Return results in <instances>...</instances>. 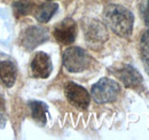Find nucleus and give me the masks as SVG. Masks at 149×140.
Wrapping results in <instances>:
<instances>
[{
    "instance_id": "1",
    "label": "nucleus",
    "mask_w": 149,
    "mask_h": 140,
    "mask_svg": "<svg viewBox=\"0 0 149 140\" xmlns=\"http://www.w3.org/2000/svg\"><path fill=\"white\" fill-rule=\"evenodd\" d=\"M107 25L116 35L130 37L133 30L134 16L130 10L120 5H109L103 10Z\"/></svg>"
},
{
    "instance_id": "2",
    "label": "nucleus",
    "mask_w": 149,
    "mask_h": 140,
    "mask_svg": "<svg viewBox=\"0 0 149 140\" xmlns=\"http://www.w3.org/2000/svg\"><path fill=\"white\" fill-rule=\"evenodd\" d=\"M120 93V86L116 80H112L109 78H102L97 83H95L91 94L92 98L96 104H109L117 100L118 95Z\"/></svg>"
},
{
    "instance_id": "3",
    "label": "nucleus",
    "mask_w": 149,
    "mask_h": 140,
    "mask_svg": "<svg viewBox=\"0 0 149 140\" xmlns=\"http://www.w3.org/2000/svg\"><path fill=\"white\" fill-rule=\"evenodd\" d=\"M91 56L80 47H69L63 53V64L70 72H81L91 64Z\"/></svg>"
},
{
    "instance_id": "4",
    "label": "nucleus",
    "mask_w": 149,
    "mask_h": 140,
    "mask_svg": "<svg viewBox=\"0 0 149 140\" xmlns=\"http://www.w3.org/2000/svg\"><path fill=\"white\" fill-rule=\"evenodd\" d=\"M64 93L68 99V101L79 109H86L90 105L91 97L88 92L78 84L69 82L64 86Z\"/></svg>"
},
{
    "instance_id": "5",
    "label": "nucleus",
    "mask_w": 149,
    "mask_h": 140,
    "mask_svg": "<svg viewBox=\"0 0 149 140\" xmlns=\"http://www.w3.org/2000/svg\"><path fill=\"white\" fill-rule=\"evenodd\" d=\"M49 38L48 31L41 27H30L23 31L21 37V43L24 48L32 51L40 44L47 41Z\"/></svg>"
},
{
    "instance_id": "6",
    "label": "nucleus",
    "mask_w": 149,
    "mask_h": 140,
    "mask_svg": "<svg viewBox=\"0 0 149 140\" xmlns=\"http://www.w3.org/2000/svg\"><path fill=\"white\" fill-rule=\"evenodd\" d=\"M54 37L55 39L63 44L69 45L72 44L77 36V25L72 18H65L61 23H58L54 29Z\"/></svg>"
},
{
    "instance_id": "7",
    "label": "nucleus",
    "mask_w": 149,
    "mask_h": 140,
    "mask_svg": "<svg viewBox=\"0 0 149 140\" xmlns=\"http://www.w3.org/2000/svg\"><path fill=\"white\" fill-rule=\"evenodd\" d=\"M85 38L90 45H100L108 39V32L106 27L95 20H90L84 27Z\"/></svg>"
},
{
    "instance_id": "8",
    "label": "nucleus",
    "mask_w": 149,
    "mask_h": 140,
    "mask_svg": "<svg viewBox=\"0 0 149 140\" xmlns=\"http://www.w3.org/2000/svg\"><path fill=\"white\" fill-rule=\"evenodd\" d=\"M53 70L52 61L48 54L38 52L31 61V72L36 78H47Z\"/></svg>"
},
{
    "instance_id": "9",
    "label": "nucleus",
    "mask_w": 149,
    "mask_h": 140,
    "mask_svg": "<svg viewBox=\"0 0 149 140\" xmlns=\"http://www.w3.org/2000/svg\"><path fill=\"white\" fill-rule=\"evenodd\" d=\"M116 77L124 83L126 88H138L142 84V76L136 69H134L130 64H124L120 68L113 71Z\"/></svg>"
},
{
    "instance_id": "10",
    "label": "nucleus",
    "mask_w": 149,
    "mask_h": 140,
    "mask_svg": "<svg viewBox=\"0 0 149 140\" xmlns=\"http://www.w3.org/2000/svg\"><path fill=\"white\" fill-rule=\"evenodd\" d=\"M0 79L6 88H12L16 80V67L10 61H0Z\"/></svg>"
},
{
    "instance_id": "11",
    "label": "nucleus",
    "mask_w": 149,
    "mask_h": 140,
    "mask_svg": "<svg viewBox=\"0 0 149 140\" xmlns=\"http://www.w3.org/2000/svg\"><path fill=\"white\" fill-rule=\"evenodd\" d=\"M57 7H58L57 4H54V2L42 4L39 7H37V9L35 12V18L41 23H46L53 18V15L57 10Z\"/></svg>"
},
{
    "instance_id": "12",
    "label": "nucleus",
    "mask_w": 149,
    "mask_h": 140,
    "mask_svg": "<svg viewBox=\"0 0 149 140\" xmlns=\"http://www.w3.org/2000/svg\"><path fill=\"white\" fill-rule=\"evenodd\" d=\"M29 107L32 114V117L39 124L45 125L47 121V114H48V107L41 101H29Z\"/></svg>"
},
{
    "instance_id": "13",
    "label": "nucleus",
    "mask_w": 149,
    "mask_h": 140,
    "mask_svg": "<svg viewBox=\"0 0 149 140\" xmlns=\"http://www.w3.org/2000/svg\"><path fill=\"white\" fill-rule=\"evenodd\" d=\"M140 53L146 71L149 75V30L145 31L140 41Z\"/></svg>"
},
{
    "instance_id": "14",
    "label": "nucleus",
    "mask_w": 149,
    "mask_h": 140,
    "mask_svg": "<svg viewBox=\"0 0 149 140\" xmlns=\"http://www.w3.org/2000/svg\"><path fill=\"white\" fill-rule=\"evenodd\" d=\"M13 9L15 12V14L17 16H23L26 15L28 13H30L31 10V5L28 2H23V1H17L13 4Z\"/></svg>"
},
{
    "instance_id": "15",
    "label": "nucleus",
    "mask_w": 149,
    "mask_h": 140,
    "mask_svg": "<svg viewBox=\"0 0 149 140\" xmlns=\"http://www.w3.org/2000/svg\"><path fill=\"white\" fill-rule=\"evenodd\" d=\"M141 13H142V18L145 20V23L149 27V0L147 5L141 8Z\"/></svg>"
},
{
    "instance_id": "16",
    "label": "nucleus",
    "mask_w": 149,
    "mask_h": 140,
    "mask_svg": "<svg viewBox=\"0 0 149 140\" xmlns=\"http://www.w3.org/2000/svg\"><path fill=\"white\" fill-rule=\"evenodd\" d=\"M5 125H6V118L3 114L0 111V127H5Z\"/></svg>"
},
{
    "instance_id": "17",
    "label": "nucleus",
    "mask_w": 149,
    "mask_h": 140,
    "mask_svg": "<svg viewBox=\"0 0 149 140\" xmlns=\"http://www.w3.org/2000/svg\"><path fill=\"white\" fill-rule=\"evenodd\" d=\"M48 1H51V0H48Z\"/></svg>"
}]
</instances>
